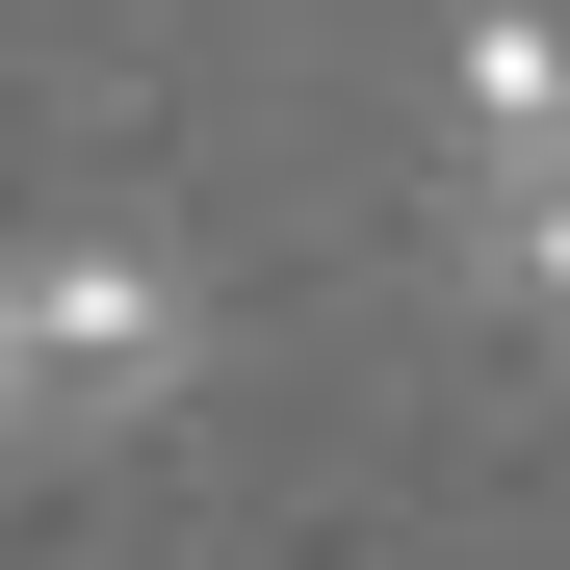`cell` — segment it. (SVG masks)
I'll list each match as a JSON object with an SVG mask.
<instances>
[{"label": "cell", "instance_id": "277c9868", "mask_svg": "<svg viewBox=\"0 0 570 570\" xmlns=\"http://www.w3.org/2000/svg\"><path fill=\"white\" fill-rule=\"evenodd\" d=\"M0 441H27V390H0Z\"/></svg>", "mask_w": 570, "mask_h": 570}, {"label": "cell", "instance_id": "7a4b0ae2", "mask_svg": "<svg viewBox=\"0 0 570 570\" xmlns=\"http://www.w3.org/2000/svg\"><path fill=\"white\" fill-rule=\"evenodd\" d=\"M493 285H519V312H570V130L493 156Z\"/></svg>", "mask_w": 570, "mask_h": 570}, {"label": "cell", "instance_id": "6da1fadb", "mask_svg": "<svg viewBox=\"0 0 570 570\" xmlns=\"http://www.w3.org/2000/svg\"><path fill=\"white\" fill-rule=\"evenodd\" d=\"M0 390H27V415H156L181 390V285L105 259V234H78V259H0Z\"/></svg>", "mask_w": 570, "mask_h": 570}, {"label": "cell", "instance_id": "3957f363", "mask_svg": "<svg viewBox=\"0 0 570 570\" xmlns=\"http://www.w3.org/2000/svg\"><path fill=\"white\" fill-rule=\"evenodd\" d=\"M466 130H493V156L570 130V27H519V0H493V27H466Z\"/></svg>", "mask_w": 570, "mask_h": 570}]
</instances>
